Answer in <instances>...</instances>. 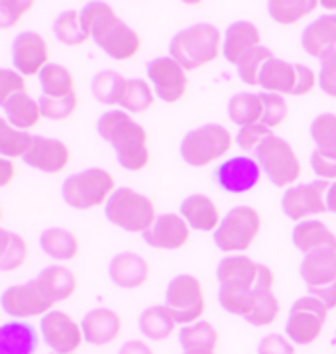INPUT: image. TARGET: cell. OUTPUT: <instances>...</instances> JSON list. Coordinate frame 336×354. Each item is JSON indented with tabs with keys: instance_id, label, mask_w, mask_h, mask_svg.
Here are the masks:
<instances>
[{
	"instance_id": "6da1fadb",
	"label": "cell",
	"mask_w": 336,
	"mask_h": 354,
	"mask_svg": "<svg viewBox=\"0 0 336 354\" xmlns=\"http://www.w3.org/2000/svg\"><path fill=\"white\" fill-rule=\"evenodd\" d=\"M218 301L226 313L248 319L261 288H274L275 274L270 266L246 254H228L216 268Z\"/></svg>"
},
{
	"instance_id": "7a4b0ae2",
	"label": "cell",
	"mask_w": 336,
	"mask_h": 354,
	"mask_svg": "<svg viewBox=\"0 0 336 354\" xmlns=\"http://www.w3.org/2000/svg\"><path fill=\"white\" fill-rule=\"evenodd\" d=\"M91 39L114 62H132L142 51V36L109 2H88L81 10Z\"/></svg>"
},
{
	"instance_id": "3957f363",
	"label": "cell",
	"mask_w": 336,
	"mask_h": 354,
	"mask_svg": "<svg viewBox=\"0 0 336 354\" xmlns=\"http://www.w3.org/2000/svg\"><path fill=\"white\" fill-rule=\"evenodd\" d=\"M97 132L104 142H109L118 164L126 171H144L151 162V152L148 144V130L142 127L132 114L122 109H111L102 114L97 122Z\"/></svg>"
},
{
	"instance_id": "277c9868",
	"label": "cell",
	"mask_w": 336,
	"mask_h": 354,
	"mask_svg": "<svg viewBox=\"0 0 336 354\" xmlns=\"http://www.w3.org/2000/svg\"><path fill=\"white\" fill-rule=\"evenodd\" d=\"M224 34L214 24L200 22L177 32L169 41V55L187 71H197L221 59Z\"/></svg>"
},
{
	"instance_id": "5b68a950",
	"label": "cell",
	"mask_w": 336,
	"mask_h": 354,
	"mask_svg": "<svg viewBox=\"0 0 336 354\" xmlns=\"http://www.w3.org/2000/svg\"><path fill=\"white\" fill-rule=\"evenodd\" d=\"M116 187V179L104 167H87L63 181V201L79 211L106 207Z\"/></svg>"
},
{
	"instance_id": "8992f818",
	"label": "cell",
	"mask_w": 336,
	"mask_h": 354,
	"mask_svg": "<svg viewBox=\"0 0 336 354\" xmlns=\"http://www.w3.org/2000/svg\"><path fill=\"white\" fill-rule=\"evenodd\" d=\"M104 215L114 227L122 228L130 234H144L158 218V209L153 199L132 189L118 187L104 207Z\"/></svg>"
},
{
	"instance_id": "52a82bcc",
	"label": "cell",
	"mask_w": 336,
	"mask_h": 354,
	"mask_svg": "<svg viewBox=\"0 0 336 354\" xmlns=\"http://www.w3.org/2000/svg\"><path fill=\"white\" fill-rule=\"evenodd\" d=\"M236 138L232 136V132L223 124H205V127L195 128L191 132H187L185 138L181 140L179 153L183 158V162L191 167H209V165L221 162L226 158Z\"/></svg>"
},
{
	"instance_id": "ba28073f",
	"label": "cell",
	"mask_w": 336,
	"mask_h": 354,
	"mask_svg": "<svg viewBox=\"0 0 336 354\" xmlns=\"http://www.w3.org/2000/svg\"><path fill=\"white\" fill-rule=\"evenodd\" d=\"M263 221L256 207L238 205L223 216V223L212 232L214 244L226 254H244L260 236Z\"/></svg>"
},
{
	"instance_id": "9c48e42d",
	"label": "cell",
	"mask_w": 336,
	"mask_h": 354,
	"mask_svg": "<svg viewBox=\"0 0 336 354\" xmlns=\"http://www.w3.org/2000/svg\"><path fill=\"white\" fill-rule=\"evenodd\" d=\"M256 160L275 187H293L303 176V165L291 142L272 134L258 148Z\"/></svg>"
},
{
	"instance_id": "30bf717a",
	"label": "cell",
	"mask_w": 336,
	"mask_h": 354,
	"mask_svg": "<svg viewBox=\"0 0 336 354\" xmlns=\"http://www.w3.org/2000/svg\"><path fill=\"white\" fill-rule=\"evenodd\" d=\"M165 305L174 313L175 321L185 327L205 319L207 313V293L205 286L195 274L175 276L165 290Z\"/></svg>"
},
{
	"instance_id": "8fae6325",
	"label": "cell",
	"mask_w": 336,
	"mask_h": 354,
	"mask_svg": "<svg viewBox=\"0 0 336 354\" xmlns=\"http://www.w3.org/2000/svg\"><path fill=\"white\" fill-rule=\"evenodd\" d=\"M328 313L330 311L315 295H303L289 309L286 335L297 346H311L321 339L328 321Z\"/></svg>"
},
{
	"instance_id": "7c38bea8",
	"label": "cell",
	"mask_w": 336,
	"mask_h": 354,
	"mask_svg": "<svg viewBox=\"0 0 336 354\" xmlns=\"http://www.w3.org/2000/svg\"><path fill=\"white\" fill-rule=\"evenodd\" d=\"M0 304H2V311L10 319H18V321H32L37 317L41 319L55 309L53 299L41 288L37 278L6 288L2 293Z\"/></svg>"
},
{
	"instance_id": "4fadbf2b",
	"label": "cell",
	"mask_w": 336,
	"mask_h": 354,
	"mask_svg": "<svg viewBox=\"0 0 336 354\" xmlns=\"http://www.w3.org/2000/svg\"><path fill=\"white\" fill-rule=\"evenodd\" d=\"M39 335L51 353L57 354H79L87 342L83 325L71 313L57 307L39 319Z\"/></svg>"
},
{
	"instance_id": "5bb4252c",
	"label": "cell",
	"mask_w": 336,
	"mask_h": 354,
	"mask_svg": "<svg viewBox=\"0 0 336 354\" xmlns=\"http://www.w3.org/2000/svg\"><path fill=\"white\" fill-rule=\"evenodd\" d=\"M148 81L158 99L167 104L181 102L189 93V71L171 55L156 57L148 64Z\"/></svg>"
},
{
	"instance_id": "9a60e30c",
	"label": "cell",
	"mask_w": 336,
	"mask_h": 354,
	"mask_svg": "<svg viewBox=\"0 0 336 354\" xmlns=\"http://www.w3.org/2000/svg\"><path fill=\"white\" fill-rule=\"evenodd\" d=\"M330 187L328 181L315 179L311 183H299L283 193L281 209L286 216L295 223L309 221L312 216L326 213V191Z\"/></svg>"
},
{
	"instance_id": "2e32d148",
	"label": "cell",
	"mask_w": 336,
	"mask_h": 354,
	"mask_svg": "<svg viewBox=\"0 0 336 354\" xmlns=\"http://www.w3.org/2000/svg\"><path fill=\"white\" fill-rule=\"evenodd\" d=\"M261 167L256 158L240 153V156H230L226 158L221 165L214 169V181L216 185L226 193L232 195H242L248 191L256 189V185L261 179Z\"/></svg>"
},
{
	"instance_id": "e0dca14e",
	"label": "cell",
	"mask_w": 336,
	"mask_h": 354,
	"mask_svg": "<svg viewBox=\"0 0 336 354\" xmlns=\"http://www.w3.org/2000/svg\"><path fill=\"white\" fill-rule=\"evenodd\" d=\"M51 48L50 41L46 39L44 34L26 30L20 32L12 41V64L18 73L28 79L34 77L51 64Z\"/></svg>"
},
{
	"instance_id": "ac0fdd59",
	"label": "cell",
	"mask_w": 336,
	"mask_h": 354,
	"mask_svg": "<svg viewBox=\"0 0 336 354\" xmlns=\"http://www.w3.org/2000/svg\"><path fill=\"white\" fill-rule=\"evenodd\" d=\"M181 213H162L153 221V225L142 234L146 244L158 250H181L191 242V232Z\"/></svg>"
},
{
	"instance_id": "d6986e66",
	"label": "cell",
	"mask_w": 336,
	"mask_h": 354,
	"mask_svg": "<svg viewBox=\"0 0 336 354\" xmlns=\"http://www.w3.org/2000/svg\"><path fill=\"white\" fill-rule=\"evenodd\" d=\"M24 162L41 174L57 176L71 164V148L67 142L51 136H34L30 152L24 156Z\"/></svg>"
},
{
	"instance_id": "ffe728a7",
	"label": "cell",
	"mask_w": 336,
	"mask_h": 354,
	"mask_svg": "<svg viewBox=\"0 0 336 354\" xmlns=\"http://www.w3.org/2000/svg\"><path fill=\"white\" fill-rule=\"evenodd\" d=\"M85 341L95 346H109L120 339L124 330V319L112 307H95L81 321Z\"/></svg>"
},
{
	"instance_id": "44dd1931",
	"label": "cell",
	"mask_w": 336,
	"mask_h": 354,
	"mask_svg": "<svg viewBox=\"0 0 336 354\" xmlns=\"http://www.w3.org/2000/svg\"><path fill=\"white\" fill-rule=\"evenodd\" d=\"M109 276L112 283L122 290H140L149 281V262L138 252L116 254L109 264Z\"/></svg>"
},
{
	"instance_id": "7402d4cb",
	"label": "cell",
	"mask_w": 336,
	"mask_h": 354,
	"mask_svg": "<svg viewBox=\"0 0 336 354\" xmlns=\"http://www.w3.org/2000/svg\"><path fill=\"white\" fill-rule=\"evenodd\" d=\"M261 46V32L258 26L248 20H238L224 32L223 57L230 65H236L248 55L250 51Z\"/></svg>"
},
{
	"instance_id": "603a6c76",
	"label": "cell",
	"mask_w": 336,
	"mask_h": 354,
	"mask_svg": "<svg viewBox=\"0 0 336 354\" xmlns=\"http://www.w3.org/2000/svg\"><path fill=\"white\" fill-rule=\"evenodd\" d=\"M179 213L189 223V227L199 232H214L223 223L218 205L207 193H193L185 197Z\"/></svg>"
},
{
	"instance_id": "cb8c5ba5",
	"label": "cell",
	"mask_w": 336,
	"mask_h": 354,
	"mask_svg": "<svg viewBox=\"0 0 336 354\" xmlns=\"http://www.w3.org/2000/svg\"><path fill=\"white\" fill-rule=\"evenodd\" d=\"M39 342V329L30 321L10 319L0 325V354H36Z\"/></svg>"
},
{
	"instance_id": "d4e9b609",
	"label": "cell",
	"mask_w": 336,
	"mask_h": 354,
	"mask_svg": "<svg viewBox=\"0 0 336 354\" xmlns=\"http://www.w3.org/2000/svg\"><path fill=\"white\" fill-rule=\"evenodd\" d=\"M301 46L317 59L336 51V14H323L307 26L301 34Z\"/></svg>"
},
{
	"instance_id": "484cf974",
	"label": "cell",
	"mask_w": 336,
	"mask_h": 354,
	"mask_svg": "<svg viewBox=\"0 0 336 354\" xmlns=\"http://www.w3.org/2000/svg\"><path fill=\"white\" fill-rule=\"evenodd\" d=\"M301 278L309 290L336 281V248H321L305 254L301 262Z\"/></svg>"
},
{
	"instance_id": "4316f807",
	"label": "cell",
	"mask_w": 336,
	"mask_h": 354,
	"mask_svg": "<svg viewBox=\"0 0 336 354\" xmlns=\"http://www.w3.org/2000/svg\"><path fill=\"white\" fill-rule=\"evenodd\" d=\"M179 323L175 321L174 313L165 304L149 305L138 319V329L142 333V337L151 342H163L171 339Z\"/></svg>"
},
{
	"instance_id": "83f0119b",
	"label": "cell",
	"mask_w": 336,
	"mask_h": 354,
	"mask_svg": "<svg viewBox=\"0 0 336 354\" xmlns=\"http://www.w3.org/2000/svg\"><path fill=\"white\" fill-rule=\"evenodd\" d=\"M179 344L187 354H214L221 344V333L211 321L200 319L179 330Z\"/></svg>"
},
{
	"instance_id": "f1b7e54d",
	"label": "cell",
	"mask_w": 336,
	"mask_h": 354,
	"mask_svg": "<svg viewBox=\"0 0 336 354\" xmlns=\"http://www.w3.org/2000/svg\"><path fill=\"white\" fill-rule=\"evenodd\" d=\"M39 283L46 293L53 299V304H65L79 291V278L69 266L53 264L48 266L39 276Z\"/></svg>"
},
{
	"instance_id": "f546056e",
	"label": "cell",
	"mask_w": 336,
	"mask_h": 354,
	"mask_svg": "<svg viewBox=\"0 0 336 354\" xmlns=\"http://www.w3.org/2000/svg\"><path fill=\"white\" fill-rule=\"evenodd\" d=\"M2 109H4V118L14 128L24 130V132H32L44 120L39 99H34L30 93L16 95L6 102H2Z\"/></svg>"
},
{
	"instance_id": "4dcf8cb0",
	"label": "cell",
	"mask_w": 336,
	"mask_h": 354,
	"mask_svg": "<svg viewBox=\"0 0 336 354\" xmlns=\"http://www.w3.org/2000/svg\"><path fill=\"white\" fill-rule=\"evenodd\" d=\"M39 246L44 254L57 262H71L81 254V241L73 230L63 227L46 228L39 236Z\"/></svg>"
},
{
	"instance_id": "1f68e13d",
	"label": "cell",
	"mask_w": 336,
	"mask_h": 354,
	"mask_svg": "<svg viewBox=\"0 0 336 354\" xmlns=\"http://www.w3.org/2000/svg\"><path fill=\"white\" fill-rule=\"evenodd\" d=\"M291 239L295 248H299L303 254L315 252L321 248H336V234L319 218L297 223Z\"/></svg>"
},
{
	"instance_id": "d6a6232c",
	"label": "cell",
	"mask_w": 336,
	"mask_h": 354,
	"mask_svg": "<svg viewBox=\"0 0 336 354\" xmlns=\"http://www.w3.org/2000/svg\"><path fill=\"white\" fill-rule=\"evenodd\" d=\"M295 77H297V64L274 57L261 69L260 87L263 88V93H275V95H283V97L293 95Z\"/></svg>"
},
{
	"instance_id": "836d02e7",
	"label": "cell",
	"mask_w": 336,
	"mask_h": 354,
	"mask_svg": "<svg viewBox=\"0 0 336 354\" xmlns=\"http://www.w3.org/2000/svg\"><path fill=\"white\" fill-rule=\"evenodd\" d=\"M30 246L22 234L8 228L0 230V270L2 272H18L28 264Z\"/></svg>"
},
{
	"instance_id": "e575fe53",
	"label": "cell",
	"mask_w": 336,
	"mask_h": 354,
	"mask_svg": "<svg viewBox=\"0 0 336 354\" xmlns=\"http://www.w3.org/2000/svg\"><path fill=\"white\" fill-rule=\"evenodd\" d=\"M321 8L317 0H272L268 2V12L272 20L281 26H295L309 18Z\"/></svg>"
},
{
	"instance_id": "d590c367",
	"label": "cell",
	"mask_w": 336,
	"mask_h": 354,
	"mask_svg": "<svg viewBox=\"0 0 336 354\" xmlns=\"http://www.w3.org/2000/svg\"><path fill=\"white\" fill-rule=\"evenodd\" d=\"M128 79L118 71H112V69H104L97 75L93 77V83H91V91H93V97L104 104V106H120L122 97H124V88Z\"/></svg>"
},
{
	"instance_id": "8d00e7d4",
	"label": "cell",
	"mask_w": 336,
	"mask_h": 354,
	"mask_svg": "<svg viewBox=\"0 0 336 354\" xmlns=\"http://www.w3.org/2000/svg\"><path fill=\"white\" fill-rule=\"evenodd\" d=\"M263 102L261 93H238L228 101V118L238 127H250L261 122Z\"/></svg>"
},
{
	"instance_id": "74e56055",
	"label": "cell",
	"mask_w": 336,
	"mask_h": 354,
	"mask_svg": "<svg viewBox=\"0 0 336 354\" xmlns=\"http://www.w3.org/2000/svg\"><path fill=\"white\" fill-rule=\"evenodd\" d=\"M53 34L67 48H81L91 41L81 10H65L53 22Z\"/></svg>"
},
{
	"instance_id": "f35d334b",
	"label": "cell",
	"mask_w": 336,
	"mask_h": 354,
	"mask_svg": "<svg viewBox=\"0 0 336 354\" xmlns=\"http://www.w3.org/2000/svg\"><path fill=\"white\" fill-rule=\"evenodd\" d=\"M158 95L146 79H128L120 109L128 114H146L153 109Z\"/></svg>"
},
{
	"instance_id": "ab89813d",
	"label": "cell",
	"mask_w": 336,
	"mask_h": 354,
	"mask_svg": "<svg viewBox=\"0 0 336 354\" xmlns=\"http://www.w3.org/2000/svg\"><path fill=\"white\" fill-rule=\"evenodd\" d=\"M39 85L46 97H67V95L77 93L73 71L62 64L48 65L39 73Z\"/></svg>"
},
{
	"instance_id": "60d3db41",
	"label": "cell",
	"mask_w": 336,
	"mask_h": 354,
	"mask_svg": "<svg viewBox=\"0 0 336 354\" xmlns=\"http://www.w3.org/2000/svg\"><path fill=\"white\" fill-rule=\"evenodd\" d=\"M32 142H34L32 132L14 128L6 118L0 120V153H2V158H8V160L22 158L24 160V156L32 148Z\"/></svg>"
},
{
	"instance_id": "b9f144b4",
	"label": "cell",
	"mask_w": 336,
	"mask_h": 354,
	"mask_svg": "<svg viewBox=\"0 0 336 354\" xmlns=\"http://www.w3.org/2000/svg\"><path fill=\"white\" fill-rule=\"evenodd\" d=\"M309 132H311V140L315 142V150L336 160V114H319L311 122Z\"/></svg>"
},
{
	"instance_id": "7bdbcfd3",
	"label": "cell",
	"mask_w": 336,
	"mask_h": 354,
	"mask_svg": "<svg viewBox=\"0 0 336 354\" xmlns=\"http://www.w3.org/2000/svg\"><path fill=\"white\" fill-rule=\"evenodd\" d=\"M279 313H281V304L275 295L274 288H261L256 305L246 321L252 327H270L277 321Z\"/></svg>"
},
{
	"instance_id": "ee69618b",
	"label": "cell",
	"mask_w": 336,
	"mask_h": 354,
	"mask_svg": "<svg viewBox=\"0 0 336 354\" xmlns=\"http://www.w3.org/2000/svg\"><path fill=\"white\" fill-rule=\"evenodd\" d=\"M79 95H67V97H39V106H41V114L44 118L53 120V122H65L69 118H73L77 111H79Z\"/></svg>"
},
{
	"instance_id": "f6af8a7d",
	"label": "cell",
	"mask_w": 336,
	"mask_h": 354,
	"mask_svg": "<svg viewBox=\"0 0 336 354\" xmlns=\"http://www.w3.org/2000/svg\"><path fill=\"white\" fill-rule=\"evenodd\" d=\"M274 57V51L270 50V48H265V46H260V48L250 51L248 55L238 64V75L250 87H260L261 69L265 67L268 62H272Z\"/></svg>"
},
{
	"instance_id": "bcb514c9",
	"label": "cell",
	"mask_w": 336,
	"mask_h": 354,
	"mask_svg": "<svg viewBox=\"0 0 336 354\" xmlns=\"http://www.w3.org/2000/svg\"><path fill=\"white\" fill-rule=\"evenodd\" d=\"M261 102H263L261 124H265L272 132H274L275 128L283 127L287 120H289V102H287L283 95L261 93Z\"/></svg>"
},
{
	"instance_id": "7dc6e473",
	"label": "cell",
	"mask_w": 336,
	"mask_h": 354,
	"mask_svg": "<svg viewBox=\"0 0 336 354\" xmlns=\"http://www.w3.org/2000/svg\"><path fill=\"white\" fill-rule=\"evenodd\" d=\"M36 8L34 0H2L0 2V28L4 32L12 30Z\"/></svg>"
},
{
	"instance_id": "c3c4849f",
	"label": "cell",
	"mask_w": 336,
	"mask_h": 354,
	"mask_svg": "<svg viewBox=\"0 0 336 354\" xmlns=\"http://www.w3.org/2000/svg\"><path fill=\"white\" fill-rule=\"evenodd\" d=\"M274 132L270 130V128L265 127V124H250V127H242L238 130L236 134V144L240 150H244V152H258V148H260L261 144L265 142V140L270 138Z\"/></svg>"
},
{
	"instance_id": "681fc988",
	"label": "cell",
	"mask_w": 336,
	"mask_h": 354,
	"mask_svg": "<svg viewBox=\"0 0 336 354\" xmlns=\"http://www.w3.org/2000/svg\"><path fill=\"white\" fill-rule=\"evenodd\" d=\"M28 93V81L22 73L10 67L0 69V104L12 99L16 95Z\"/></svg>"
},
{
	"instance_id": "f907efd6",
	"label": "cell",
	"mask_w": 336,
	"mask_h": 354,
	"mask_svg": "<svg viewBox=\"0 0 336 354\" xmlns=\"http://www.w3.org/2000/svg\"><path fill=\"white\" fill-rule=\"evenodd\" d=\"M258 354H297V344L286 333H268L258 342Z\"/></svg>"
},
{
	"instance_id": "816d5d0a",
	"label": "cell",
	"mask_w": 336,
	"mask_h": 354,
	"mask_svg": "<svg viewBox=\"0 0 336 354\" xmlns=\"http://www.w3.org/2000/svg\"><path fill=\"white\" fill-rule=\"evenodd\" d=\"M319 87L326 97L336 99V51L328 53L324 59H321L319 69Z\"/></svg>"
},
{
	"instance_id": "f5cc1de1",
	"label": "cell",
	"mask_w": 336,
	"mask_h": 354,
	"mask_svg": "<svg viewBox=\"0 0 336 354\" xmlns=\"http://www.w3.org/2000/svg\"><path fill=\"white\" fill-rule=\"evenodd\" d=\"M319 85V75L312 71L309 65L297 64V77H295V88L293 97H307L311 95L315 87Z\"/></svg>"
},
{
	"instance_id": "db71d44e",
	"label": "cell",
	"mask_w": 336,
	"mask_h": 354,
	"mask_svg": "<svg viewBox=\"0 0 336 354\" xmlns=\"http://www.w3.org/2000/svg\"><path fill=\"white\" fill-rule=\"evenodd\" d=\"M311 167L312 171H315V176L319 177V179H323V181H336V160L335 158H330V156H324L321 152H315L311 153Z\"/></svg>"
},
{
	"instance_id": "11a10c76",
	"label": "cell",
	"mask_w": 336,
	"mask_h": 354,
	"mask_svg": "<svg viewBox=\"0 0 336 354\" xmlns=\"http://www.w3.org/2000/svg\"><path fill=\"white\" fill-rule=\"evenodd\" d=\"M311 295H315L319 301H323L324 307L328 311L336 309V281L328 283V286H323V288H315V290H309Z\"/></svg>"
},
{
	"instance_id": "9f6ffc18",
	"label": "cell",
	"mask_w": 336,
	"mask_h": 354,
	"mask_svg": "<svg viewBox=\"0 0 336 354\" xmlns=\"http://www.w3.org/2000/svg\"><path fill=\"white\" fill-rule=\"evenodd\" d=\"M118 354H156V351L146 339H130L120 344Z\"/></svg>"
},
{
	"instance_id": "6f0895ef",
	"label": "cell",
	"mask_w": 336,
	"mask_h": 354,
	"mask_svg": "<svg viewBox=\"0 0 336 354\" xmlns=\"http://www.w3.org/2000/svg\"><path fill=\"white\" fill-rule=\"evenodd\" d=\"M18 176V167H16V162L14 160H8V158H2L0 160V187H10L12 181Z\"/></svg>"
},
{
	"instance_id": "680465c9",
	"label": "cell",
	"mask_w": 336,
	"mask_h": 354,
	"mask_svg": "<svg viewBox=\"0 0 336 354\" xmlns=\"http://www.w3.org/2000/svg\"><path fill=\"white\" fill-rule=\"evenodd\" d=\"M326 211L336 215V181L330 183V187L326 191Z\"/></svg>"
},
{
	"instance_id": "91938a15",
	"label": "cell",
	"mask_w": 336,
	"mask_h": 354,
	"mask_svg": "<svg viewBox=\"0 0 336 354\" xmlns=\"http://www.w3.org/2000/svg\"><path fill=\"white\" fill-rule=\"evenodd\" d=\"M321 6L324 10H328V14H336V0H323Z\"/></svg>"
},
{
	"instance_id": "94428289",
	"label": "cell",
	"mask_w": 336,
	"mask_h": 354,
	"mask_svg": "<svg viewBox=\"0 0 336 354\" xmlns=\"http://www.w3.org/2000/svg\"><path fill=\"white\" fill-rule=\"evenodd\" d=\"M51 354H57V353H51Z\"/></svg>"
},
{
	"instance_id": "6125c7cd",
	"label": "cell",
	"mask_w": 336,
	"mask_h": 354,
	"mask_svg": "<svg viewBox=\"0 0 336 354\" xmlns=\"http://www.w3.org/2000/svg\"><path fill=\"white\" fill-rule=\"evenodd\" d=\"M183 354H187V353H183ZM214 354H216V353H214Z\"/></svg>"
}]
</instances>
